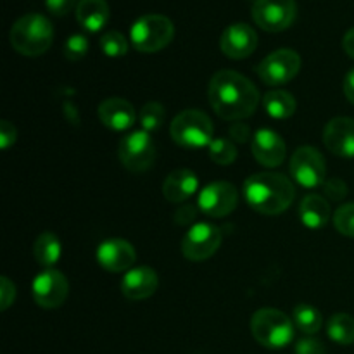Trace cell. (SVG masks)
Wrapping results in <instances>:
<instances>
[{"label":"cell","mask_w":354,"mask_h":354,"mask_svg":"<svg viewBox=\"0 0 354 354\" xmlns=\"http://www.w3.org/2000/svg\"><path fill=\"white\" fill-rule=\"evenodd\" d=\"M166 120V111L165 107L159 102H147L140 109L138 114V121H140L142 128L145 131H156L162 127Z\"/></svg>","instance_id":"cell-28"},{"label":"cell","mask_w":354,"mask_h":354,"mask_svg":"<svg viewBox=\"0 0 354 354\" xmlns=\"http://www.w3.org/2000/svg\"><path fill=\"white\" fill-rule=\"evenodd\" d=\"M158 273L149 266L128 270L127 275L121 279V292L130 301L149 299L158 290Z\"/></svg>","instance_id":"cell-18"},{"label":"cell","mask_w":354,"mask_h":354,"mask_svg":"<svg viewBox=\"0 0 354 354\" xmlns=\"http://www.w3.org/2000/svg\"><path fill=\"white\" fill-rule=\"evenodd\" d=\"M292 320L296 327L308 335L317 334L322 328V324H324L320 311L308 303H301L294 308Z\"/></svg>","instance_id":"cell-26"},{"label":"cell","mask_w":354,"mask_h":354,"mask_svg":"<svg viewBox=\"0 0 354 354\" xmlns=\"http://www.w3.org/2000/svg\"><path fill=\"white\" fill-rule=\"evenodd\" d=\"M207 99L221 120L242 121L258 109L259 92L241 73L223 69L211 78Z\"/></svg>","instance_id":"cell-1"},{"label":"cell","mask_w":354,"mask_h":354,"mask_svg":"<svg viewBox=\"0 0 354 354\" xmlns=\"http://www.w3.org/2000/svg\"><path fill=\"white\" fill-rule=\"evenodd\" d=\"M207 152H209L211 161L220 166H228L237 159V149L230 138H213Z\"/></svg>","instance_id":"cell-27"},{"label":"cell","mask_w":354,"mask_h":354,"mask_svg":"<svg viewBox=\"0 0 354 354\" xmlns=\"http://www.w3.org/2000/svg\"><path fill=\"white\" fill-rule=\"evenodd\" d=\"M324 144L332 154L341 158H354V120L334 118L324 130Z\"/></svg>","instance_id":"cell-17"},{"label":"cell","mask_w":354,"mask_h":354,"mask_svg":"<svg viewBox=\"0 0 354 354\" xmlns=\"http://www.w3.org/2000/svg\"><path fill=\"white\" fill-rule=\"evenodd\" d=\"M344 95L349 102L354 104V68L344 76Z\"/></svg>","instance_id":"cell-38"},{"label":"cell","mask_w":354,"mask_h":354,"mask_svg":"<svg viewBox=\"0 0 354 354\" xmlns=\"http://www.w3.org/2000/svg\"><path fill=\"white\" fill-rule=\"evenodd\" d=\"M251 332L256 341L270 349H280L294 339V324L286 313L263 308L251 318Z\"/></svg>","instance_id":"cell-4"},{"label":"cell","mask_w":354,"mask_h":354,"mask_svg":"<svg viewBox=\"0 0 354 354\" xmlns=\"http://www.w3.org/2000/svg\"><path fill=\"white\" fill-rule=\"evenodd\" d=\"M290 176L306 189H315L325 183V175H327V165L322 152L315 147L304 145L294 151L290 158Z\"/></svg>","instance_id":"cell-9"},{"label":"cell","mask_w":354,"mask_h":354,"mask_svg":"<svg viewBox=\"0 0 354 354\" xmlns=\"http://www.w3.org/2000/svg\"><path fill=\"white\" fill-rule=\"evenodd\" d=\"M301 57L296 50L280 48L266 55L258 66V76L266 85H286L297 76Z\"/></svg>","instance_id":"cell-10"},{"label":"cell","mask_w":354,"mask_h":354,"mask_svg":"<svg viewBox=\"0 0 354 354\" xmlns=\"http://www.w3.org/2000/svg\"><path fill=\"white\" fill-rule=\"evenodd\" d=\"M296 354H327V351L318 339L304 337L296 344Z\"/></svg>","instance_id":"cell-34"},{"label":"cell","mask_w":354,"mask_h":354,"mask_svg":"<svg viewBox=\"0 0 354 354\" xmlns=\"http://www.w3.org/2000/svg\"><path fill=\"white\" fill-rule=\"evenodd\" d=\"M109 17L111 9L106 0H80L76 6V19L90 33L102 30Z\"/></svg>","instance_id":"cell-21"},{"label":"cell","mask_w":354,"mask_h":354,"mask_svg":"<svg viewBox=\"0 0 354 354\" xmlns=\"http://www.w3.org/2000/svg\"><path fill=\"white\" fill-rule=\"evenodd\" d=\"M88 52V40L83 35H73L64 44V55L69 61H80Z\"/></svg>","instance_id":"cell-31"},{"label":"cell","mask_w":354,"mask_h":354,"mask_svg":"<svg viewBox=\"0 0 354 354\" xmlns=\"http://www.w3.org/2000/svg\"><path fill=\"white\" fill-rule=\"evenodd\" d=\"M263 106L266 113L275 120H287L296 113V99L283 90H273L266 93Z\"/></svg>","instance_id":"cell-24"},{"label":"cell","mask_w":354,"mask_h":354,"mask_svg":"<svg viewBox=\"0 0 354 354\" xmlns=\"http://www.w3.org/2000/svg\"><path fill=\"white\" fill-rule=\"evenodd\" d=\"M97 113H99V120L102 121L104 127L116 131L128 130L133 127L135 120H137L135 107L128 100L120 99V97H111V99L104 100Z\"/></svg>","instance_id":"cell-19"},{"label":"cell","mask_w":354,"mask_h":354,"mask_svg":"<svg viewBox=\"0 0 354 354\" xmlns=\"http://www.w3.org/2000/svg\"><path fill=\"white\" fill-rule=\"evenodd\" d=\"M69 294L68 279L57 270H45L33 280V299L45 310H54L64 304Z\"/></svg>","instance_id":"cell-13"},{"label":"cell","mask_w":354,"mask_h":354,"mask_svg":"<svg viewBox=\"0 0 354 354\" xmlns=\"http://www.w3.org/2000/svg\"><path fill=\"white\" fill-rule=\"evenodd\" d=\"M342 48L349 57L354 59V28L346 31L344 38H342Z\"/></svg>","instance_id":"cell-39"},{"label":"cell","mask_w":354,"mask_h":354,"mask_svg":"<svg viewBox=\"0 0 354 354\" xmlns=\"http://www.w3.org/2000/svg\"><path fill=\"white\" fill-rule=\"evenodd\" d=\"M33 254L38 265L50 270L61 258V242H59L57 235L52 234V232H44V234L38 235L33 245Z\"/></svg>","instance_id":"cell-23"},{"label":"cell","mask_w":354,"mask_h":354,"mask_svg":"<svg viewBox=\"0 0 354 354\" xmlns=\"http://www.w3.org/2000/svg\"><path fill=\"white\" fill-rule=\"evenodd\" d=\"M296 16V0H256L252 3V19L268 33L287 30Z\"/></svg>","instance_id":"cell-8"},{"label":"cell","mask_w":354,"mask_h":354,"mask_svg":"<svg viewBox=\"0 0 354 354\" xmlns=\"http://www.w3.org/2000/svg\"><path fill=\"white\" fill-rule=\"evenodd\" d=\"M334 227L339 234L354 237V203L344 204L334 213Z\"/></svg>","instance_id":"cell-30"},{"label":"cell","mask_w":354,"mask_h":354,"mask_svg":"<svg viewBox=\"0 0 354 354\" xmlns=\"http://www.w3.org/2000/svg\"><path fill=\"white\" fill-rule=\"evenodd\" d=\"M239 194L232 183L228 182H214L204 187L199 194L197 206L204 214L211 218L228 216L232 211L237 207Z\"/></svg>","instance_id":"cell-12"},{"label":"cell","mask_w":354,"mask_h":354,"mask_svg":"<svg viewBox=\"0 0 354 354\" xmlns=\"http://www.w3.org/2000/svg\"><path fill=\"white\" fill-rule=\"evenodd\" d=\"M14 299H16V286L7 277H2L0 279V301H2L0 310L6 311L14 303Z\"/></svg>","instance_id":"cell-32"},{"label":"cell","mask_w":354,"mask_h":354,"mask_svg":"<svg viewBox=\"0 0 354 354\" xmlns=\"http://www.w3.org/2000/svg\"><path fill=\"white\" fill-rule=\"evenodd\" d=\"M244 196L249 206L261 214H280L292 204L296 189L280 173H256L244 183Z\"/></svg>","instance_id":"cell-2"},{"label":"cell","mask_w":354,"mask_h":354,"mask_svg":"<svg viewBox=\"0 0 354 354\" xmlns=\"http://www.w3.org/2000/svg\"><path fill=\"white\" fill-rule=\"evenodd\" d=\"M251 149L256 161L266 168H277L286 161V142L277 131L270 130V128L256 131L251 142Z\"/></svg>","instance_id":"cell-16"},{"label":"cell","mask_w":354,"mask_h":354,"mask_svg":"<svg viewBox=\"0 0 354 354\" xmlns=\"http://www.w3.org/2000/svg\"><path fill=\"white\" fill-rule=\"evenodd\" d=\"M16 135L17 131L14 124H10L9 121H2L0 123V147L9 149L16 142Z\"/></svg>","instance_id":"cell-36"},{"label":"cell","mask_w":354,"mask_h":354,"mask_svg":"<svg viewBox=\"0 0 354 354\" xmlns=\"http://www.w3.org/2000/svg\"><path fill=\"white\" fill-rule=\"evenodd\" d=\"M221 245L220 228L211 223H196L182 241V252L189 261H206Z\"/></svg>","instance_id":"cell-11"},{"label":"cell","mask_w":354,"mask_h":354,"mask_svg":"<svg viewBox=\"0 0 354 354\" xmlns=\"http://www.w3.org/2000/svg\"><path fill=\"white\" fill-rule=\"evenodd\" d=\"M120 161L128 171L142 173L152 166L156 159V144L149 131H131L130 135L121 138L120 149Z\"/></svg>","instance_id":"cell-7"},{"label":"cell","mask_w":354,"mask_h":354,"mask_svg":"<svg viewBox=\"0 0 354 354\" xmlns=\"http://www.w3.org/2000/svg\"><path fill=\"white\" fill-rule=\"evenodd\" d=\"M175 37V26L171 19L162 14H145L138 17L130 31L133 47L144 54L159 52L171 44Z\"/></svg>","instance_id":"cell-5"},{"label":"cell","mask_w":354,"mask_h":354,"mask_svg":"<svg viewBox=\"0 0 354 354\" xmlns=\"http://www.w3.org/2000/svg\"><path fill=\"white\" fill-rule=\"evenodd\" d=\"M95 258L104 270L120 273L133 266L137 252H135L133 245L124 239H109L97 248Z\"/></svg>","instance_id":"cell-15"},{"label":"cell","mask_w":354,"mask_h":354,"mask_svg":"<svg viewBox=\"0 0 354 354\" xmlns=\"http://www.w3.org/2000/svg\"><path fill=\"white\" fill-rule=\"evenodd\" d=\"M324 189H325V194H327V197H330L332 201L344 199L346 194H348V185H346L341 178L325 180Z\"/></svg>","instance_id":"cell-33"},{"label":"cell","mask_w":354,"mask_h":354,"mask_svg":"<svg viewBox=\"0 0 354 354\" xmlns=\"http://www.w3.org/2000/svg\"><path fill=\"white\" fill-rule=\"evenodd\" d=\"M45 6L54 16H66L76 6V0H45Z\"/></svg>","instance_id":"cell-35"},{"label":"cell","mask_w":354,"mask_h":354,"mask_svg":"<svg viewBox=\"0 0 354 354\" xmlns=\"http://www.w3.org/2000/svg\"><path fill=\"white\" fill-rule=\"evenodd\" d=\"M169 133L183 149L209 147L213 142V123L203 111L187 109L176 114L169 127Z\"/></svg>","instance_id":"cell-6"},{"label":"cell","mask_w":354,"mask_h":354,"mask_svg":"<svg viewBox=\"0 0 354 354\" xmlns=\"http://www.w3.org/2000/svg\"><path fill=\"white\" fill-rule=\"evenodd\" d=\"M258 47V33L245 23L230 24L221 33L220 48L227 57L245 59Z\"/></svg>","instance_id":"cell-14"},{"label":"cell","mask_w":354,"mask_h":354,"mask_svg":"<svg viewBox=\"0 0 354 354\" xmlns=\"http://www.w3.org/2000/svg\"><path fill=\"white\" fill-rule=\"evenodd\" d=\"M197 187H199V180L196 173L192 169L178 168L166 176L162 183V196L169 203L180 204L192 197L197 192Z\"/></svg>","instance_id":"cell-20"},{"label":"cell","mask_w":354,"mask_h":354,"mask_svg":"<svg viewBox=\"0 0 354 354\" xmlns=\"http://www.w3.org/2000/svg\"><path fill=\"white\" fill-rule=\"evenodd\" d=\"M327 334L341 346L354 344V317L348 313H337L328 320Z\"/></svg>","instance_id":"cell-25"},{"label":"cell","mask_w":354,"mask_h":354,"mask_svg":"<svg viewBox=\"0 0 354 354\" xmlns=\"http://www.w3.org/2000/svg\"><path fill=\"white\" fill-rule=\"evenodd\" d=\"M299 218L301 223L308 228L325 227L330 220V206H328L327 199L318 194H308L299 206Z\"/></svg>","instance_id":"cell-22"},{"label":"cell","mask_w":354,"mask_h":354,"mask_svg":"<svg viewBox=\"0 0 354 354\" xmlns=\"http://www.w3.org/2000/svg\"><path fill=\"white\" fill-rule=\"evenodd\" d=\"M9 40L14 50L21 55L37 57L50 48L54 40V26L41 14H24L10 28Z\"/></svg>","instance_id":"cell-3"},{"label":"cell","mask_w":354,"mask_h":354,"mask_svg":"<svg viewBox=\"0 0 354 354\" xmlns=\"http://www.w3.org/2000/svg\"><path fill=\"white\" fill-rule=\"evenodd\" d=\"M230 133L234 135L235 140H239V142H245L249 137V130L244 123H235V127H232Z\"/></svg>","instance_id":"cell-40"},{"label":"cell","mask_w":354,"mask_h":354,"mask_svg":"<svg viewBox=\"0 0 354 354\" xmlns=\"http://www.w3.org/2000/svg\"><path fill=\"white\" fill-rule=\"evenodd\" d=\"M196 207H192L190 204H187V206H182L178 211H176V223L180 225H185V223H190V221L196 218Z\"/></svg>","instance_id":"cell-37"},{"label":"cell","mask_w":354,"mask_h":354,"mask_svg":"<svg viewBox=\"0 0 354 354\" xmlns=\"http://www.w3.org/2000/svg\"><path fill=\"white\" fill-rule=\"evenodd\" d=\"M100 50L107 57H121L128 52V41L120 31H107L100 37Z\"/></svg>","instance_id":"cell-29"}]
</instances>
